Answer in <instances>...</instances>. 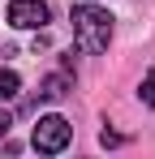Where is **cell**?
Here are the masks:
<instances>
[{"label": "cell", "instance_id": "obj_6", "mask_svg": "<svg viewBox=\"0 0 155 159\" xmlns=\"http://www.w3.org/2000/svg\"><path fill=\"white\" fill-rule=\"evenodd\" d=\"M138 95H142V103H147V107H155V69L147 73V78H142V86H138Z\"/></svg>", "mask_w": 155, "mask_h": 159}, {"label": "cell", "instance_id": "obj_2", "mask_svg": "<svg viewBox=\"0 0 155 159\" xmlns=\"http://www.w3.org/2000/svg\"><path fill=\"white\" fill-rule=\"evenodd\" d=\"M69 138H73V125L65 120V116H39V125L30 133V142H35V151L39 155H60L65 146H69Z\"/></svg>", "mask_w": 155, "mask_h": 159}, {"label": "cell", "instance_id": "obj_7", "mask_svg": "<svg viewBox=\"0 0 155 159\" xmlns=\"http://www.w3.org/2000/svg\"><path fill=\"white\" fill-rule=\"evenodd\" d=\"M9 125H13V120H9V112H0V138L9 133Z\"/></svg>", "mask_w": 155, "mask_h": 159}, {"label": "cell", "instance_id": "obj_3", "mask_svg": "<svg viewBox=\"0 0 155 159\" xmlns=\"http://www.w3.org/2000/svg\"><path fill=\"white\" fill-rule=\"evenodd\" d=\"M9 26L43 30L48 26V4H43V0H9Z\"/></svg>", "mask_w": 155, "mask_h": 159}, {"label": "cell", "instance_id": "obj_4", "mask_svg": "<svg viewBox=\"0 0 155 159\" xmlns=\"http://www.w3.org/2000/svg\"><path fill=\"white\" fill-rule=\"evenodd\" d=\"M69 95V78L65 73H52V78H43V86H39V99H65Z\"/></svg>", "mask_w": 155, "mask_h": 159}, {"label": "cell", "instance_id": "obj_5", "mask_svg": "<svg viewBox=\"0 0 155 159\" xmlns=\"http://www.w3.org/2000/svg\"><path fill=\"white\" fill-rule=\"evenodd\" d=\"M17 90H22V78L13 69H0V99H13Z\"/></svg>", "mask_w": 155, "mask_h": 159}, {"label": "cell", "instance_id": "obj_1", "mask_svg": "<svg viewBox=\"0 0 155 159\" xmlns=\"http://www.w3.org/2000/svg\"><path fill=\"white\" fill-rule=\"evenodd\" d=\"M73 43H78V52H86V56L108 52V43H112V13L95 9V0H82L73 9Z\"/></svg>", "mask_w": 155, "mask_h": 159}]
</instances>
